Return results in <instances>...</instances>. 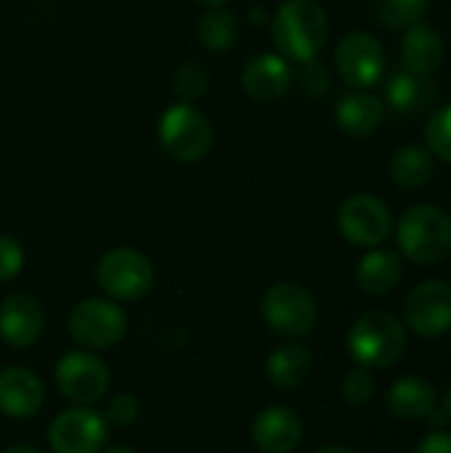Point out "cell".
Instances as JSON below:
<instances>
[{
    "mask_svg": "<svg viewBox=\"0 0 451 453\" xmlns=\"http://www.w3.org/2000/svg\"><path fill=\"white\" fill-rule=\"evenodd\" d=\"M330 35L327 13L316 0H284L271 21V37L279 56L303 64L322 53Z\"/></svg>",
    "mask_w": 451,
    "mask_h": 453,
    "instance_id": "6da1fadb",
    "label": "cell"
},
{
    "mask_svg": "<svg viewBox=\"0 0 451 453\" xmlns=\"http://www.w3.org/2000/svg\"><path fill=\"white\" fill-rule=\"evenodd\" d=\"M396 242L412 263L439 265L451 255V215L436 204H415L399 218Z\"/></svg>",
    "mask_w": 451,
    "mask_h": 453,
    "instance_id": "7a4b0ae2",
    "label": "cell"
},
{
    "mask_svg": "<svg viewBox=\"0 0 451 453\" xmlns=\"http://www.w3.org/2000/svg\"><path fill=\"white\" fill-rule=\"evenodd\" d=\"M407 350L404 324L385 311L364 313L348 332V353L364 369H388Z\"/></svg>",
    "mask_w": 451,
    "mask_h": 453,
    "instance_id": "3957f363",
    "label": "cell"
},
{
    "mask_svg": "<svg viewBox=\"0 0 451 453\" xmlns=\"http://www.w3.org/2000/svg\"><path fill=\"white\" fill-rule=\"evenodd\" d=\"M159 146L175 162H199L213 149V125L194 104H175L159 119Z\"/></svg>",
    "mask_w": 451,
    "mask_h": 453,
    "instance_id": "277c9868",
    "label": "cell"
},
{
    "mask_svg": "<svg viewBox=\"0 0 451 453\" xmlns=\"http://www.w3.org/2000/svg\"><path fill=\"white\" fill-rule=\"evenodd\" d=\"M263 319L284 340H303L314 332L319 311L314 295L295 284V281H279L274 284L263 297Z\"/></svg>",
    "mask_w": 451,
    "mask_h": 453,
    "instance_id": "5b68a950",
    "label": "cell"
},
{
    "mask_svg": "<svg viewBox=\"0 0 451 453\" xmlns=\"http://www.w3.org/2000/svg\"><path fill=\"white\" fill-rule=\"evenodd\" d=\"M96 281L112 300H141L154 287V265L152 260L130 247L109 250L96 265Z\"/></svg>",
    "mask_w": 451,
    "mask_h": 453,
    "instance_id": "8992f818",
    "label": "cell"
},
{
    "mask_svg": "<svg viewBox=\"0 0 451 453\" xmlns=\"http://www.w3.org/2000/svg\"><path fill=\"white\" fill-rule=\"evenodd\" d=\"M128 332L125 311L101 297H88L69 313V334L77 345L88 350H106L117 345Z\"/></svg>",
    "mask_w": 451,
    "mask_h": 453,
    "instance_id": "52a82bcc",
    "label": "cell"
},
{
    "mask_svg": "<svg viewBox=\"0 0 451 453\" xmlns=\"http://www.w3.org/2000/svg\"><path fill=\"white\" fill-rule=\"evenodd\" d=\"M338 228L348 244L375 250L391 236L393 218L383 199L372 194H354L343 202L338 212Z\"/></svg>",
    "mask_w": 451,
    "mask_h": 453,
    "instance_id": "ba28073f",
    "label": "cell"
},
{
    "mask_svg": "<svg viewBox=\"0 0 451 453\" xmlns=\"http://www.w3.org/2000/svg\"><path fill=\"white\" fill-rule=\"evenodd\" d=\"M335 66L343 82L354 90H367L380 82L385 72V50L369 32H351L338 42Z\"/></svg>",
    "mask_w": 451,
    "mask_h": 453,
    "instance_id": "9c48e42d",
    "label": "cell"
},
{
    "mask_svg": "<svg viewBox=\"0 0 451 453\" xmlns=\"http://www.w3.org/2000/svg\"><path fill=\"white\" fill-rule=\"evenodd\" d=\"M56 385L61 395L80 406L101 401L109 390V369L90 350H72L56 364Z\"/></svg>",
    "mask_w": 451,
    "mask_h": 453,
    "instance_id": "30bf717a",
    "label": "cell"
},
{
    "mask_svg": "<svg viewBox=\"0 0 451 453\" xmlns=\"http://www.w3.org/2000/svg\"><path fill=\"white\" fill-rule=\"evenodd\" d=\"M404 321L420 337H444L451 332V284L423 281L404 300Z\"/></svg>",
    "mask_w": 451,
    "mask_h": 453,
    "instance_id": "8fae6325",
    "label": "cell"
},
{
    "mask_svg": "<svg viewBox=\"0 0 451 453\" xmlns=\"http://www.w3.org/2000/svg\"><path fill=\"white\" fill-rule=\"evenodd\" d=\"M106 419L88 409H66L61 411L48 430V443L53 453H98L106 443Z\"/></svg>",
    "mask_w": 451,
    "mask_h": 453,
    "instance_id": "7c38bea8",
    "label": "cell"
},
{
    "mask_svg": "<svg viewBox=\"0 0 451 453\" xmlns=\"http://www.w3.org/2000/svg\"><path fill=\"white\" fill-rule=\"evenodd\" d=\"M250 435L263 453H292L303 441V422L287 406H268L253 419Z\"/></svg>",
    "mask_w": 451,
    "mask_h": 453,
    "instance_id": "4fadbf2b",
    "label": "cell"
},
{
    "mask_svg": "<svg viewBox=\"0 0 451 453\" xmlns=\"http://www.w3.org/2000/svg\"><path fill=\"white\" fill-rule=\"evenodd\" d=\"M45 326L40 303L32 295L16 292L0 305V337L11 348H32Z\"/></svg>",
    "mask_w": 451,
    "mask_h": 453,
    "instance_id": "5bb4252c",
    "label": "cell"
},
{
    "mask_svg": "<svg viewBox=\"0 0 451 453\" xmlns=\"http://www.w3.org/2000/svg\"><path fill=\"white\" fill-rule=\"evenodd\" d=\"M295 80V72L284 56L276 53H260L247 61L242 72V85L247 96L258 104H271L282 98Z\"/></svg>",
    "mask_w": 451,
    "mask_h": 453,
    "instance_id": "9a60e30c",
    "label": "cell"
},
{
    "mask_svg": "<svg viewBox=\"0 0 451 453\" xmlns=\"http://www.w3.org/2000/svg\"><path fill=\"white\" fill-rule=\"evenodd\" d=\"M45 403V388L40 377L24 366H8L0 372V411L11 419H29Z\"/></svg>",
    "mask_w": 451,
    "mask_h": 453,
    "instance_id": "2e32d148",
    "label": "cell"
},
{
    "mask_svg": "<svg viewBox=\"0 0 451 453\" xmlns=\"http://www.w3.org/2000/svg\"><path fill=\"white\" fill-rule=\"evenodd\" d=\"M401 61L404 69L431 77L444 64V37L428 21L412 24L401 42Z\"/></svg>",
    "mask_w": 451,
    "mask_h": 453,
    "instance_id": "e0dca14e",
    "label": "cell"
},
{
    "mask_svg": "<svg viewBox=\"0 0 451 453\" xmlns=\"http://www.w3.org/2000/svg\"><path fill=\"white\" fill-rule=\"evenodd\" d=\"M383 114H385V106H383V101L377 96H372L367 90H354L338 104L335 122L346 135L364 138V135H372L380 127Z\"/></svg>",
    "mask_w": 451,
    "mask_h": 453,
    "instance_id": "ac0fdd59",
    "label": "cell"
},
{
    "mask_svg": "<svg viewBox=\"0 0 451 453\" xmlns=\"http://www.w3.org/2000/svg\"><path fill=\"white\" fill-rule=\"evenodd\" d=\"M436 406H439V393L428 380L404 377L393 382L388 390V409L399 419H409V422L428 419L431 414H436Z\"/></svg>",
    "mask_w": 451,
    "mask_h": 453,
    "instance_id": "d6986e66",
    "label": "cell"
},
{
    "mask_svg": "<svg viewBox=\"0 0 451 453\" xmlns=\"http://www.w3.org/2000/svg\"><path fill=\"white\" fill-rule=\"evenodd\" d=\"M385 98L388 106L399 114H415L423 111L433 104L436 98V88L431 82V77L425 74H415L409 69L396 72L388 85H385Z\"/></svg>",
    "mask_w": 451,
    "mask_h": 453,
    "instance_id": "ffe728a7",
    "label": "cell"
},
{
    "mask_svg": "<svg viewBox=\"0 0 451 453\" xmlns=\"http://www.w3.org/2000/svg\"><path fill=\"white\" fill-rule=\"evenodd\" d=\"M399 281H401V260L391 250H372L356 265V284L372 297H383L393 292Z\"/></svg>",
    "mask_w": 451,
    "mask_h": 453,
    "instance_id": "44dd1931",
    "label": "cell"
},
{
    "mask_svg": "<svg viewBox=\"0 0 451 453\" xmlns=\"http://www.w3.org/2000/svg\"><path fill=\"white\" fill-rule=\"evenodd\" d=\"M311 369H314L311 350L303 348V345H298V342H290V345L276 348L268 356V364H266V374H268L271 385L279 388V390H295V388H300L311 377Z\"/></svg>",
    "mask_w": 451,
    "mask_h": 453,
    "instance_id": "7402d4cb",
    "label": "cell"
},
{
    "mask_svg": "<svg viewBox=\"0 0 451 453\" xmlns=\"http://www.w3.org/2000/svg\"><path fill=\"white\" fill-rule=\"evenodd\" d=\"M433 170H436V159L433 154L428 151V146H420V143H407L401 146L393 157H391V180L407 191L412 188H420L425 186L431 178H433Z\"/></svg>",
    "mask_w": 451,
    "mask_h": 453,
    "instance_id": "603a6c76",
    "label": "cell"
},
{
    "mask_svg": "<svg viewBox=\"0 0 451 453\" xmlns=\"http://www.w3.org/2000/svg\"><path fill=\"white\" fill-rule=\"evenodd\" d=\"M197 37L207 50H229L237 40V16L221 5L207 11L197 24Z\"/></svg>",
    "mask_w": 451,
    "mask_h": 453,
    "instance_id": "cb8c5ba5",
    "label": "cell"
},
{
    "mask_svg": "<svg viewBox=\"0 0 451 453\" xmlns=\"http://www.w3.org/2000/svg\"><path fill=\"white\" fill-rule=\"evenodd\" d=\"M377 21L388 29H409L423 21L431 0H369Z\"/></svg>",
    "mask_w": 451,
    "mask_h": 453,
    "instance_id": "d4e9b609",
    "label": "cell"
},
{
    "mask_svg": "<svg viewBox=\"0 0 451 453\" xmlns=\"http://www.w3.org/2000/svg\"><path fill=\"white\" fill-rule=\"evenodd\" d=\"M207 82H210L207 72L199 64H191V61L189 64H181L173 72V90H175V96H178L181 104L199 101L205 96V90H207Z\"/></svg>",
    "mask_w": 451,
    "mask_h": 453,
    "instance_id": "484cf974",
    "label": "cell"
},
{
    "mask_svg": "<svg viewBox=\"0 0 451 453\" xmlns=\"http://www.w3.org/2000/svg\"><path fill=\"white\" fill-rule=\"evenodd\" d=\"M425 143H428V151L444 162L451 165V104L441 106L431 119H428V127H425Z\"/></svg>",
    "mask_w": 451,
    "mask_h": 453,
    "instance_id": "4316f807",
    "label": "cell"
},
{
    "mask_svg": "<svg viewBox=\"0 0 451 453\" xmlns=\"http://www.w3.org/2000/svg\"><path fill=\"white\" fill-rule=\"evenodd\" d=\"M375 388H377V385H375L372 372L364 369V366H356V369L348 372L346 380H343V398H346L351 406H364V403L372 401Z\"/></svg>",
    "mask_w": 451,
    "mask_h": 453,
    "instance_id": "83f0119b",
    "label": "cell"
},
{
    "mask_svg": "<svg viewBox=\"0 0 451 453\" xmlns=\"http://www.w3.org/2000/svg\"><path fill=\"white\" fill-rule=\"evenodd\" d=\"M141 414V403L133 393H122V395H114L109 401V409H106V425H114V427H128L138 419Z\"/></svg>",
    "mask_w": 451,
    "mask_h": 453,
    "instance_id": "f1b7e54d",
    "label": "cell"
},
{
    "mask_svg": "<svg viewBox=\"0 0 451 453\" xmlns=\"http://www.w3.org/2000/svg\"><path fill=\"white\" fill-rule=\"evenodd\" d=\"M300 85H303V90L311 96V98H319V96H324L327 90H330V74H327V69H324V64H319L316 58H311V61H303L300 64Z\"/></svg>",
    "mask_w": 451,
    "mask_h": 453,
    "instance_id": "f546056e",
    "label": "cell"
},
{
    "mask_svg": "<svg viewBox=\"0 0 451 453\" xmlns=\"http://www.w3.org/2000/svg\"><path fill=\"white\" fill-rule=\"evenodd\" d=\"M24 265V250L16 239L0 236V284L11 281Z\"/></svg>",
    "mask_w": 451,
    "mask_h": 453,
    "instance_id": "4dcf8cb0",
    "label": "cell"
},
{
    "mask_svg": "<svg viewBox=\"0 0 451 453\" xmlns=\"http://www.w3.org/2000/svg\"><path fill=\"white\" fill-rule=\"evenodd\" d=\"M415 453H451V433H444V430H436L431 435H425Z\"/></svg>",
    "mask_w": 451,
    "mask_h": 453,
    "instance_id": "1f68e13d",
    "label": "cell"
},
{
    "mask_svg": "<svg viewBox=\"0 0 451 453\" xmlns=\"http://www.w3.org/2000/svg\"><path fill=\"white\" fill-rule=\"evenodd\" d=\"M314 453H359L356 449H348V446H324V449H319V451Z\"/></svg>",
    "mask_w": 451,
    "mask_h": 453,
    "instance_id": "d6a6232c",
    "label": "cell"
},
{
    "mask_svg": "<svg viewBox=\"0 0 451 453\" xmlns=\"http://www.w3.org/2000/svg\"><path fill=\"white\" fill-rule=\"evenodd\" d=\"M3 453H40L37 449H32V446H11L8 451Z\"/></svg>",
    "mask_w": 451,
    "mask_h": 453,
    "instance_id": "836d02e7",
    "label": "cell"
},
{
    "mask_svg": "<svg viewBox=\"0 0 451 453\" xmlns=\"http://www.w3.org/2000/svg\"><path fill=\"white\" fill-rule=\"evenodd\" d=\"M444 414H447V419L451 422V385L449 390H447V395H444Z\"/></svg>",
    "mask_w": 451,
    "mask_h": 453,
    "instance_id": "e575fe53",
    "label": "cell"
},
{
    "mask_svg": "<svg viewBox=\"0 0 451 453\" xmlns=\"http://www.w3.org/2000/svg\"><path fill=\"white\" fill-rule=\"evenodd\" d=\"M101 453H136L133 449H125V446H114V449H106V451Z\"/></svg>",
    "mask_w": 451,
    "mask_h": 453,
    "instance_id": "d590c367",
    "label": "cell"
},
{
    "mask_svg": "<svg viewBox=\"0 0 451 453\" xmlns=\"http://www.w3.org/2000/svg\"><path fill=\"white\" fill-rule=\"evenodd\" d=\"M199 3H205V5H213V8H215V5H223V3H229V0H199Z\"/></svg>",
    "mask_w": 451,
    "mask_h": 453,
    "instance_id": "8d00e7d4",
    "label": "cell"
}]
</instances>
